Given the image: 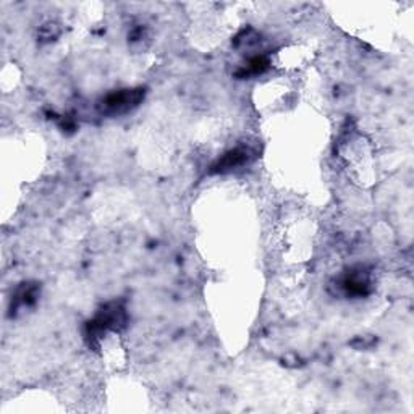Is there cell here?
I'll use <instances>...</instances> for the list:
<instances>
[{
  "instance_id": "6da1fadb",
  "label": "cell",
  "mask_w": 414,
  "mask_h": 414,
  "mask_svg": "<svg viewBox=\"0 0 414 414\" xmlns=\"http://www.w3.org/2000/svg\"><path fill=\"white\" fill-rule=\"evenodd\" d=\"M141 99V91H121L110 94L103 102V107L109 112H123L132 106H136Z\"/></svg>"
}]
</instances>
